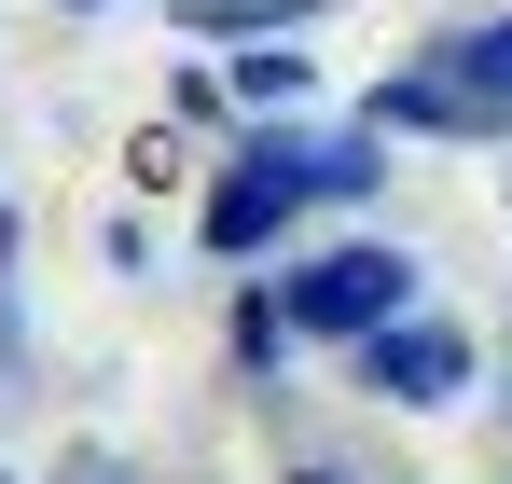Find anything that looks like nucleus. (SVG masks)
I'll return each mask as SVG.
<instances>
[{"instance_id":"obj_4","label":"nucleus","mask_w":512,"mask_h":484,"mask_svg":"<svg viewBox=\"0 0 512 484\" xmlns=\"http://www.w3.org/2000/svg\"><path fill=\"white\" fill-rule=\"evenodd\" d=\"M360 125H388V139H512L499 111L471 97V83L443 70V56H416V70H388L374 97H360Z\"/></svg>"},{"instance_id":"obj_2","label":"nucleus","mask_w":512,"mask_h":484,"mask_svg":"<svg viewBox=\"0 0 512 484\" xmlns=\"http://www.w3.org/2000/svg\"><path fill=\"white\" fill-rule=\"evenodd\" d=\"M319 208V139H291L277 111H250V139L222 153V180H208V208H194V236L222 249V263H250V249H277L291 222Z\"/></svg>"},{"instance_id":"obj_13","label":"nucleus","mask_w":512,"mask_h":484,"mask_svg":"<svg viewBox=\"0 0 512 484\" xmlns=\"http://www.w3.org/2000/svg\"><path fill=\"white\" fill-rule=\"evenodd\" d=\"M277 484H360V471H333V457H305V471H277Z\"/></svg>"},{"instance_id":"obj_12","label":"nucleus","mask_w":512,"mask_h":484,"mask_svg":"<svg viewBox=\"0 0 512 484\" xmlns=\"http://www.w3.org/2000/svg\"><path fill=\"white\" fill-rule=\"evenodd\" d=\"M28 388V305H14V208H0V402Z\"/></svg>"},{"instance_id":"obj_1","label":"nucleus","mask_w":512,"mask_h":484,"mask_svg":"<svg viewBox=\"0 0 512 484\" xmlns=\"http://www.w3.org/2000/svg\"><path fill=\"white\" fill-rule=\"evenodd\" d=\"M416 291H429V263L402 236H333V249H291L277 263V305H291L305 346H360V332L416 319Z\"/></svg>"},{"instance_id":"obj_15","label":"nucleus","mask_w":512,"mask_h":484,"mask_svg":"<svg viewBox=\"0 0 512 484\" xmlns=\"http://www.w3.org/2000/svg\"><path fill=\"white\" fill-rule=\"evenodd\" d=\"M499 484H512V471H499Z\"/></svg>"},{"instance_id":"obj_8","label":"nucleus","mask_w":512,"mask_h":484,"mask_svg":"<svg viewBox=\"0 0 512 484\" xmlns=\"http://www.w3.org/2000/svg\"><path fill=\"white\" fill-rule=\"evenodd\" d=\"M291 346H305V332H291V305H277V291H250V305H236V374H250L263 402H277V374H291Z\"/></svg>"},{"instance_id":"obj_10","label":"nucleus","mask_w":512,"mask_h":484,"mask_svg":"<svg viewBox=\"0 0 512 484\" xmlns=\"http://www.w3.org/2000/svg\"><path fill=\"white\" fill-rule=\"evenodd\" d=\"M125 180H139V194H180V180H194V125H139Z\"/></svg>"},{"instance_id":"obj_14","label":"nucleus","mask_w":512,"mask_h":484,"mask_svg":"<svg viewBox=\"0 0 512 484\" xmlns=\"http://www.w3.org/2000/svg\"><path fill=\"white\" fill-rule=\"evenodd\" d=\"M0 484H14V471H0Z\"/></svg>"},{"instance_id":"obj_6","label":"nucleus","mask_w":512,"mask_h":484,"mask_svg":"<svg viewBox=\"0 0 512 484\" xmlns=\"http://www.w3.org/2000/svg\"><path fill=\"white\" fill-rule=\"evenodd\" d=\"M429 56H443V70H457V83H471V97L512 125V14H485V28H443Z\"/></svg>"},{"instance_id":"obj_11","label":"nucleus","mask_w":512,"mask_h":484,"mask_svg":"<svg viewBox=\"0 0 512 484\" xmlns=\"http://www.w3.org/2000/svg\"><path fill=\"white\" fill-rule=\"evenodd\" d=\"M42 484H153V471H139V443H97V429H84V443H56Z\"/></svg>"},{"instance_id":"obj_5","label":"nucleus","mask_w":512,"mask_h":484,"mask_svg":"<svg viewBox=\"0 0 512 484\" xmlns=\"http://www.w3.org/2000/svg\"><path fill=\"white\" fill-rule=\"evenodd\" d=\"M333 0H180V28L194 42H291V28H319Z\"/></svg>"},{"instance_id":"obj_3","label":"nucleus","mask_w":512,"mask_h":484,"mask_svg":"<svg viewBox=\"0 0 512 484\" xmlns=\"http://www.w3.org/2000/svg\"><path fill=\"white\" fill-rule=\"evenodd\" d=\"M346 360H360V388H374V402H402V415H443V402H471V332L457 319H388V332H360V346H346Z\"/></svg>"},{"instance_id":"obj_9","label":"nucleus","mask_w":512,"mask_h":484,"mask_svg":"<svg viewBox=\"0 0 512 484\" xmlns=\"http://www.w3.org/2000/svg\"><path fill=\"white\" fill-rule=\"evenodd\" d=\"M319 194H333V208L388 194V125H346V139H319Z\"/></svg>"},{"instance_id":"obj_7","label":"nucleus","mask_w":512,"mask_h":484,"mask_svg":"<svg viewBox=\"0 0 512 484\" xmlns=\"http://www.w3.org/2000/svg\"><path fill=\"white\" fill-rule=\"evenodd\" d=\"M222 83H236V111H305V97H319V70H305L291 42H250V56H222Z\"/></svg>"}]
</instances>
